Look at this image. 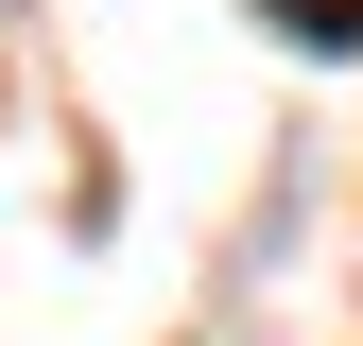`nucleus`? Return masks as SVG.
Returning <instances> with one entry per match:
<instances>
[{
	"label": "nucleus",
	"instance_id": "f257e3e1",
	"mask_svg": "<svg viewBox=\"0 0 363 346\" xmlns=\"http://www.w3.org/2000/svg\"><path fill=\"white\" fill-rule=\"evenodd\" d=\"M277 35H311V52H363V0H259Z\"/></svg>",
	"mask_w": 363,
	"mask_h": 346
}]
</instances>
